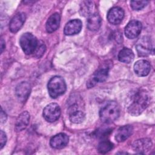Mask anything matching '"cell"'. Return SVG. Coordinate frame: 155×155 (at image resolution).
I'll list each match as a JSON object with an SVG mask.
<instances>
[{"label": "cell", "mask_w": 155, "mask_h": 155, "mask_svg": "<svg viewBox=\"0 0 155 155\" xmlns=\"http://www.w3.org/2000/svg\"><path fill=\"white\" fill-rule=\"evenodd\" d=\"M69 141L68 136L63 133L56 134L50 141V146L55 149H62L67 146Z\"/></svg>", "instance_id": "obj_13"}, {"label": "cell", "mask_w": 155, "mask_h": 155, "mask_svg": "<svg viewBox=\"0 0 155 155\" xmlns=\"http://www.w3.org/2000/svg\"><path fill=\"white\" fill-rule=\"evenodd\" d=\"M148 2L147 1H131L130 6L134 10H140L143 8Z\"/></svg>", "instance_id": "obj_24"}, {"label": "cell", "mask_w": 155, "mask_h": 155, "mask_svg": "<svg viewBox=\"0 0 155 155\" xmlns=\"http://www.w3.org/2000/svg\"><path fill=\"white\" fill-rule=\"evenodd\" d=\"M112 132L110 128H100L95 133V136L100 139L106 138Z\"/></svg>", "instance_id": "obj_25"}, {"label": "cell", "mask_w": 155, "mask_h": 155, "mask_svg": "<svg viewBox=\"0 0 155 155\" xmlns=\"http://www.w3.org/2000/svg\"><path fill=\"white\" fill-rule=\"evenodd\" d=\"M150 96L147 91L137 90L131 96V103L128 107V113L134 116L140 115L149 104Z\"/></svg>", "instance_id": "obj_1"}, {"label": "cell", "mask_w": 155, "mask_h": 155, "mask_svg": "<svg viewBox=\"0 0 155 155\" xmlns=\"http://www.w3.org/2000/svg\"><path fill=\"white\" fill-rule=\"evenodd\" d=\"M124 17V11L119 7H114L109 10L107 13V19L113 25L119 24Z\"/></svg>", "instance_id": "obj_10"}, {"label": "cell", "mask_w": 155, "mask_h": 155, "mask_svg": "<svg viewBox=\"0 0 155 155\" xmlns=\"http://www.w3.org/2000/svg\"><path fill=\"white\" fill-rule=\"evenodd\" d=\"M61 17L58 13L52 14L47 19L45 27L48 33H53L59 27Z\"/></svg>", "instance_id": "obj_18"}, {"label": "cell", "mask_w": 155, "mask_h": 155, "mask_svg": "<svg viewBox=\"0 0 155 155\" xmlns=\"http://www.w3.org/2000/svg\"><path fill=\"white\" fill-rule=\"evenodd\" d=\"M152 147L151 140L149 138H142L134 142L132 145L133 150L139 154H145Z\"/></svg>", "instance_id": "obj_9"}, {"label": "cell", "mask_w": 155, "mask_h": 155, "mask_svg": "<svg viewBox=\"0 0 155 155\" xmlns=\"http://www.w3.org/2000/svg\"><path fill=\"white\" fill-rule=\"evenodd\" d=\"M61 115V108L56 103H51L47 105L43 110V117L48 122H54L57 120Z\"/></svg>", "instance_id": "obj_5"}, {"label": "cell", "mask_w": 155, "mask_h": 155, "mask_svg": "<svg viewBox=\"0 0 155 155\" xmlns=\"http://www.w3.org/2000/svg\"><path fill=\"white\" fill-rule=\"evenodd\" d=\"M38 41L36 36L31 33H25L20 38L19 44L24 53L31 54L34 53L38 45Z\"/></svg>", "instance_id": "obj_4"}, {"label": "cell", "mask_w": 155, "mask_h": 155, "mask_svg": "<svg viewBox=\"0 0 155 155\" xmlns=\"http://www.w3.org/2000/svg\"><path fill=\"white\" fill-rule=\"evenodd\" d=\"M7 120V114H5V113L1 110V123H4Z\"/></svg>", "instance_id": "obj_28"}, {"label": "cell", "mask_w": 155, "mask_h": 155, "mask_svg": "<svg viewBox=\"0 0 155 155\" xmlns=\"http://www.w3.org/2000/svg\"><path fill=\"white\" fill-rule=\"evenodd\" d=\"M120 115V107L114 101H109L106 103L99 111V116L101 120L110 124L115 121Z\"/></svg>", "instance_id": "obj_2"}, {"label": "cell", "mask_w": 155, "mask_h": 155, "mask_svg": "<svg viewBox=\"0 0 155 155\" xmlns=\"http://www.w3.org/2000/svg\"><path fill=\"white\" fill-rule=\"evenodd\" d=\"M30 121V114L28 111H23L16 119L15 124V131L19 132L24 130L27 128Z\"/></svg>", "instance_id": "obj_16"}, {"label": "cell", "mask_w": 155, "mask_h": 155, "mask_svg": "<svg viewBox=\"0 0 155 155\" xmlns=\"http://www.w3.org/2000/svg\"><path fill=\"white\" fill-rule=\"evenodd\" d=\"M82 24L80 19H74L68 21L65 25L64 32L68 36H72L79 33L82 28Z\"/></svg>", "instance_id": "obj_12"}, {"label": "cell", "mask_w": 155, "mask_h": 155, "mask_svg": "<svg viewBox=\"0 0 155 155\" xmlns=\"http://www.w3.org/2000/svg\"><path fill=\"white\" fill-rule=\"evenodd\" d=\"M108 67H102L98 69L96 72L94 73L92 77L88 80L87 86L88 88H91L97 83L105 81L108 76Z\"/></svg>", "instance_id": "obj_8"}, {"label": "cell", "mask_w": 155, "mask_h": 155, "mask_svg": "<svg viewBox=\"0 0 155 155\" xmlns=\"http://www.w3.org/2000/svg\"><path fill=\"white\" fill-rule=\"evenodd\" d=\"M113 148V144L110 140H102L97 146V151L99 153L105 154L111 150Z\"/></svg>", "instance_id": "obj_23"}, {"label": "cell", "mask_w": 155, "mask_h": 155, "mask_svg": "<svg viewBox=\"0 0 155 155\" xmlns=\"http://www.w3.org/2000/svg\"><path fill=\"white\" fill-rule=\"evenodd\" d=\"M70 120L72 123L80 124L85 119V114L83 111L78 110L77 105H73L69 110Z\"/></svg>", "instance_id": "obj_20"}, {"label": "cell", "mask_w": 155, "mask_h": 155, "mask_svg": "<svg viewBox=\"0 0 155 155\" xmlns=\"http://www.w3.org/2000/svg\"><path fill=\"white\" fill-rule=\"evenodd\" d=\"M142 23L137 20L130 21L125 28V35L128 39H134L140 33L142 30Z\"/></svg>", "instance_id": "obj_7"}, {"label": "cell", "mask_w": 155, "mask_h": 155, "mask_svg": "<svg viewBox=\"0 0 155 155\" xmlns=\"http://www.w3.org/2000/svg\"><path fill=\"white\" fill-rule=\"evenodd\" d=\"M136 48L139 56H147L153 51V47L150 39L147 37L140 38L136 44Z\"/></svg>", "instance_id": "obj_6"}, {"label": "cell", "mask_w": 155, "mask_h": 155, "mask_svg": "<svg viewBox=\"0 0 155 155\" xmlns=\"http://www.w3.org/2000/svg\"><path fill=\"white\" fill-rule=\"evenodd\" d=\"M31 91V87L27 82H22L16 87V95L21 102H25L28 99Z\"/></svg>", "instance_id": "obj_11"}, {"label": "cell", "mask_w": 155, "mask_h": 155, "mask_svg": "<svg viewBox=\"0 0 155 155\" xmlns=\"http://www.w3.org/2000/svg\"><path fill=\"white\" fill-rule=\"evenodd\" d=\"M45 50H46V47L44 43H41V44L38 43V47H36L35 51H34L33 54L36 58H39L44 54Z\"/></svg>", "instance_id": "obj_26"}, {"label": "cell", "mask_w": 155, "mask_h": 155, "mask_svg": "<svg viewBox=\"0 0 155 155\" xmlns=\"http://www.w3.org/2000/svg\"><path fill=\"white\" fill-rule=\"evenodd\" d=\"M5 48V41L2 38L1 39V53H2L3 50Z\"/></svg>", "instance_id": "obj_29"}, {"label": "cell", "mask_w": 155, "mask_h": 155, "mask_svg": "<svg viewBox=\"0 0 155 155\" xmlns=\"http://www.w3.org/2000/svg\"><path fill=\"white\" fill-rule=\"evenodd\" d=\"M26 19L25 15L24 13H18L11 19L9 24L10 30L12 33H16L19 31L23 25Z\"/></svg>", "instance_id": "obj_15"}, {"label": "cell", "mask_w": 155, "mask_h": 155, "mask_svg": "<svg viewBox=\"0 0 155 155\" xmlns=\"http://www.w3.org/2000/svg\"><path fill=\"white\" fill-rule=\"evenodd\" d=\"M134 55L133 51L128 48H122L118 54V59L119 61L129 64L134 59Z\"/></svg>", "instance_id": "obj_21"}, {"label": "cell", "mask_w": 155, "mask_h": 155, "mask_svg": "<svg viewBox=\"0 0 155 155\" xmlns=\"http://www.w3.org/2000/svg\"><path fill=\"white\" fill-rule=\"evenodd\" d=\"M7 142V136L5 133L1 130L0 133V148L2 149L4 146L5 145V143Z\"/></svg>", "instance_id": "obj_27"}, {"label": "cell", "mask_w": 155, "mask_h": 155, "mask_svg": "<svg viewBox=\"0 0 155 155\" xmlns=\"http://www.w3.org/2000/svg\"><path fill=\"white\" fill-rule=\"evenodd\" d=\"M47 88L50 96L55 99L65 92L67 85L63 78L59 76H54L49 80Z\"/></svg>", "instance_id": "obj_3"}, {"label": "cell", "mask_w": 155, "mask_h": 155, "mask_svg": "<svg viewBox=\"0 0 155 155\" xmlns=\"http://www.w3.org/2000/svg\"><path fill=\"white\" fill-rule=\"evenodd\" d=\"M151 70V65L148 61L140 59L136 62L134 65V70L136 74L139 76H147Z\"/></svg>", "instance_id": "obj_14"}, {"label": "cell", "mask_w": 155, "mask_h": 155, "mask_svg": "<svg viewBox=\"0 0 155 155\" xmlns=\"http://www.w3.org/2000/svg\"><path fill=\"white\" fill-rule=\"evenodd\" d=\"M133 128L130 125H127L120 127L115 136L116 140L119 142H122L126 140L133 133Z\"/></svg>", "instance_id": "obj_17"}, {"label": "cell", "mask_w": 155, "mask_h": 155, "mask_svg": "<svg viewBox=\"0 0 155 155\" xmlns=\"http://www.w3.org/2000/svg\"><path fill=\"white\" fill-rule=\"evenodd\" d=\"M102 19L100 15L93 13L88 16L87 20V27L91 31L97 30L101 25Z\"/></svg>", "instance_id": "obj_19"}, {"label": "cell", "mask_w": 155, "mask_h": 155, "mask_svg": "<svg viewBox=\"0 0 155 155\" xmlns=\"http://www.w3.org/2000/svg\"><path fill=\"white\" fill-rule=\"evenodd\" d=\"M93 5L91 1H83L80 8L81 15L84 16H88L93 13Z\"/></svg>", "instance_id": "obj_22"}]
</instances>
